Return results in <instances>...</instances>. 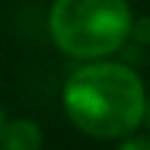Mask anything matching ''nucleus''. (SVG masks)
Instances as JSON below:
<instances>
[{"label":"nucleus","instance_id":"nucleus-1","mask_svg":"<svg viewBox=\"0 0 150 150\" xmlns=\"http://www.w3.org/2000/svg\"><path fill=\"white\" fill-rule=\"evenodd\" d=\"M63 111L71 124L90 137H127L145 121V84L127 63L92 61L74 69L66 79Z\"/></svg>","mask_w":150,"mask_h":150},{"label":"nucleus","instance_id":"nucleus-2","mask_svg":"<svg viewBox=\"0 0 150 150\" xmlns=\"http://www.w3.org/2000/svg\"><path fill=\"white\" fill-rule=\"evenodd\" d=\"M132 21L127 0H53L47 16L55 47L79 61H98L121 50Z\"/></svg>","mask_w":150,"mask_h":150},{"label":"nucleus","instance_id":"nucleus-3","mask_svg":"<svg viewBox=\"0 0 150 150\" xmlns=\"http://www.w3.org/2000/svg\"><path fill=\"white\" fill-rule=\"evenodd\" d=\"M42 129L32 119H11L0 127V150H42Z\"/></svg>","mask_w":150,"mask_h":150},{"label":"nucleus","instance_id":"nucleus-4","mask_svg":"<svg viewBox=\"0 0 150 150\" xmlns=\"http://www.w3.org/2000/svg\"><path fill=\"white\" fill-rule=\"evenodd\" d=\"M129 37H132L137 45H150V16H140V18L132 21Z\"/></svg>","mask_w":150,"mask_h":150},{"label":"nucleus","instance_id":"nucleus-5","mask_svg":"<svg viewBox=\"0 0 150 150\" xmlns=\"http://www.w3.org/2000/svg\"><path fill=\"white\" fill-rule=\"evenodd\" d=\"M116 150H150V137H127Z\"/></svg>","mask_w":150,"mask_h":150},{"label":"nucleus","instance_id":"nucleus-6","mask_svg":"<svg viewBox=\"0 0 150 150\" xmlns=\"http://www.w3.org/2000/svg\"><path fill=\"white\" fill-rule=\"evenodd\" d=\"M5 124V116H3V108H0V127Z\"/></svg>","mask_w":150,"mask_h":150},{"label":"nucleus","instance_id":"nucleus-7","mask_svg":"<svg viewBox=\"0 0 150 150\" xmlns=\"http://www.w3.org/2000/svg\"><path fill=\"white\" fill-rule=\"evenodd\" d=\"M145 119H150V103H148V111H145Z\"/></svg>","mask_w":150,"mask_h":150}]
</instances>
